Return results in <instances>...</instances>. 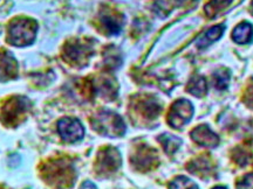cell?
Returning a JSON list of instances; mask_svg holds the SVG:
<instances>
[{"instance_id":"30bf717a","label":"cell","mask_w":253,"mask_h":189,"mask_svg":"<svg viewBox=\"0 0 253 189\" xmlns=\"http://www.w3.org/2000/svg\"><path fill=\"white\" fill-rule=\"evenodd\" d=\"M191 139L201 146L213 149L219 144V137L208 125H199L191 132Z\"/></svg>"},{"instance_id":"7c38bea8","label":"cell","mask_w":253,"mask_h":189,"mask_svg":"<svg viewBox=\"0 0 253 189\" xmlns=\"http://www.w3.org/2000/svg\"><path fill=\"white\" fill-rule=\"evenodd\" d=\"M136 112H138L145 119H154L161 111V105L153 97H142L135 104Z\"/></svg>"},{"instance_id":"9a60e30c","label":"cell","mask_w":253,"mask_h":189,"mask_svg":"<svg viewBox=\"0 0 253 189\" xmlns=\"http://www.w3.org/2000/svg\"><path fill=\"white\" fill-rule=\"evenodd\" d=\"M232 37L239 45L250 43L253 40V26L249 23L239 24L233 31Z\"/></svg>"},{"instance_id":"603a6c76","label":"cell","mask_w":253,"mask_h":189,"mask_svg":"<svg viewBox=\"0 0 253 189\" xmlns=\"http://www.w3.org/2000/svg\"><path fill=\"white\" fill-rule=\"evenodd\" d=\"M245 102L249 106L253 108V86H251L248 89V93L245 94Z\"/></svg>"},{"instance_id":"7402d4cb","label":"cell","mask_w":253,"mask_h":189,"mask_svg":"<svg viewBox=\"0 0 253 189\" xmlns=\"http://www.w3.org/2000/svg\"><path fill=\"white\" fill-rule=\"evenodd\" d=\"M237 189H253V173L245 175L237 182Z\"/></svg>"},{"instance_id":"ffe728a7","label":"cell","mask_w":253,"mask_h":189,"mask_svg":"<svg viewBox=\"0 0 253 189\" xmlns=\"http://www.w3.org/2000/svg\"><path fill=\"white\" fill-rule=\"evenodd\" d=\"M230 81V72L226 69H218V70L213 74V82L214 87L218 90L226 89L227 84Z\"/></svg>"},{"instance_id":"cb8c5ba5","label":"cell","mask_w":253,"mask_h":189,"mask_svg":"<svg viewBox=\"0 0 253 189\" xmlns=\"http://www.w3.org/2000/svg\"><path fill=\"white\" fill-rule=\"evenodd\" d=\"M80 189H97L96 186H95L91 181H84V184L81 185Z\"/></svg>"},{"instance_id":"277c9868","label":"cell","mask_w":253,"mask_h":189,"mask_svg":"<svg viewBox=\"0 0 253 189\" xmlns=\"http://www.w3.org/2000/svg\"><path fill=\"white\" fill-rule=\"evenodd\" d=\"M91 126L97 133L110 138L122 137L126 132L123 119L118 113L110 111H101L91 118Z\"/></svg>"},{"instance_id":"484cf974","label":"cell","mask_w":253,"mask_h":189,"mask_svg":"<svg viewBox=\"0 0 253 189\" xmlns=\"http://www.w3.org/2000/svg\"><path fill=\"white\" fill-rule=\"evenodd\" d=\"M0 189H8V188L6 187V186H2V185H0Z\"/></svg>"},{"instance_id":"ac0fdd59","label":"cell","mask_w":253,"mask_h":189,"mask_svg":"<svg viewBox=\"0 0 253 189\" xmlns=\"http://www.w3.org/2000/svg\"><path fill=\"white\" fill-rule=\"evenodd\" d=\"M158 140L162 144L164 151L168 154H173L178 150V147L181 146V139L175 137V135L164 133L158 137Z\"/></svg>"},{"instance_id":"52a82bcc","label":"cell","mask_w":253,"mask_h":189,"mask_svg":"<svg viewBox=\"0 0 253 189\" xmlns=\"http://www.w3.org/2000/svg\"><path fill=\"white\" fill-rule=\"evenodd\" d=\"M91 53H93V50L86 42L74 40L66 45L65 49H63V59L71 64L84 65L87 63Z\"/></svg>"},{"instance_id":"5b68a950","label":"cell","mask_w":253,"mask_h":189,"mask_svg":"<svg viewBox=\"0 0 253 189\" xmlns=\"http://www.w3.org/2000/svg\"><path fill=\"white\" fill-rule=\"evenodd\" d=\"M121 166V154L119 151L114 147H104L100 151L99 156H97L96 165V172L100 175H110L115 173Z\"/></svg>"},{"instance_id":"3957f363","label":"cell","mask_w":253,"mask_h":189,"mask_svg":"<svg viewBox=\"0 0 253 189\" xmlns=\"http://www.w3.org/2000/svg\"><path fill=\"white\" fill-rule=\"evenodd\" d=\"M31 109V102L23 96L11 97L0 111V121L5 126L15 127L25 121Z\"/></svg>"},{"instance_id":"44dd1931","label":"cell","mask_w":253,"mask_h":189,"mask_svg":"<svg viewBox=\"0 0 253 189\" xmlns=\"http://www.w3.org/2000/svg\"><path fill=\"white\" fill-rule=\"evenodd\" d=\"M169 189H199L198 186L185 176H178L170 182Z\"/></svg>"},{"instance_id":"9c48e42d","label":"cell","mask_w":253,"mask_h":189,"mask_svg":"<svg viewBox=\"0 0 253 189\" xmlns=\"http://www.w3.org/2000/svg\"><path fill=\"white\" fill-rule=\"evenodd\" d=\"M131 163L138 171H150L158 163L157 153L155 152V150L142 145L131 157Z\"/></svg>"},{"instance_id":"6da1fadb","label":"cell","mask_w":253,"mask_h":189,"mask_svg":"<svg viewBox=\"0 0 253 189\" xmlns=\"http://www.w3.org/2000/svg\"><path fill=\"white\" fill-rule=\"evenodd\" d=\"M40 172L43 181L53 189H69L77 178L72 161L63 158L48 160L43 163Z\"/></svg>"},{"instance_id":"4316f807","label":"cell","mask_w":253,"mask_h":189,"mask_svg":"<svg viewBox=\"0 0 253 189\" xmlns=\"http://www.w3.org/2000/svg\"><path fill=\"white\" fill-rule=\"evenodd\" d=\"M251 9H252V13H253V2H252V5H251Z\"/></svg>"},{"instance_id":"ba28073f","label":"cell","mask_w":253,"mask_h":189,"mask_svg":"<svg viewBox=\"0 0 253 189\" xmlns=\"http://www.w3.org/2000/svg\"><path fill=\"white\" fill-rule=\"evenodd\" d=\"M58 131L66 143H75L81 140L84 135V126L78 119L65 117L58 123Z\"/></svg>"},{"instance_id":"d4e9b609","label":"cell","mask_w":253,"mask_h":189,"mask_svg":"<svg viewBox=\"0 0 253 189\" xmlns=\"http://www.w3.org/2000/svg\"><path fill=\"white\" fill-rule=\"evenodd\" d=\"M212 189H226L225 187H221V186H218V187H213Z\"/></svg>"},{"instance_id":"7a4b0ae2","label":"cell","mask_w":253,"mask_h":189,"mask_svg":"<svg viewBox=\"0 0 253 189\" xmlns=\"http://www.w3.org/2000/svg\"><path fill=\"white\" fill-rule=\"evenodd\" d=\"M37 23L32 19H14L8 25L7 41L17 47L30 46L36 40Z\"/></svg>"},{"instance_id":"d6986e66","label":"cell","mask_w":253,"mask_h":189,"mask_svg":"<svg viewBox=\"0 0 253 189\" xmlns=\"http://www.w3.org/2000/svg\"><path fill=\"white\" fill-rule=\"evenodd\" d=\"M232 0H211L205 5V13L209 18H214L229 6Z\"/></svg>"},{"instance_id":"2e32d148","label":"cell","mask_w":253,"mask_h":189,"mask_svg":"<svg viewBox=\"0 0 253 189\" xmlns=\"http://www.w3.org/2000/svg\"><path fill=\"white\" fill-rule=\"evenodd\" d=\"M186 90L196 97H203L208 93L207 80L203 76H194L189 81Z\"/></svg>"},{"instance_id":"5bb4252c","label":"cell","mask_w":253,"mask_h":189,"mask_svg":"<svg viewBox=\"0 0 253 189\" xmlns=\"http://www.w3.org/2000/svg\"><path fill=\"white\" fill-rule=\"evenodd\" d=\"M224 30H225V26H224V25H218V26L210 28V30L205 32L203 35L196 41V46L201 49L207 48V47L210 46L211 43H213L214 41H217L221 35H223Z\"/></svg>"},{"instance_id":"e0dca14e","label":"cell","mask_w":253,"mask_h":189,"mask_svg":"<svg viewBox=\"0 0 253 189\" xmlns=\"http://www.w3.org/2000/svg\"><path fill=\"white\" fill-rule=\"evenodd\" d=\"M188 171L191 172L192 174L199 175V176H205L209 175V173L211 172V165L208 161V159H203V158H199V159L195 160L191 163L188 165Z\"/></svg>"},{"instance_id":"4fadbf2b","label":"cell","mask_w":253,"mask_h":189,"mask_svg":"<svg viewBox=\"0 0 253 189\" xmlns=\"http://www.w3.org/2000/svg\"><path fill=\"white\" fill-rule=\"evenodd\" d=\"M100 23L102 25L103 30L110 35L119 34L122 27V20L118 13L113 11H106L101 13Z\"/></svg>"},{"instance_id":"8fae6325","label":"cell","mask_w":253,"mask_h":189,"mask_svg":"<svg viewBox=\"0 0 253 189\" xmlns=\"http://www.w3.org/2000/svg\"><path fill=\"white\" fill-rule=\"evenodd\" d=\"M18 64L8 52H0V82H6L17 77Z\"/></svg>"},{"instance_id":"8992f818","label":"cell","mask_w":253,"mask_h":189,"mask_svg":"<svg viewBox=\"0 0 253 189\" xmlns=\"http://www.w3.org/2000/svg\"><path fill=\"white\" fill-rule=\"evenodd\" d=\"M194 116V106L191 102L186 99H179L172 104L170 108L168 122L173 128H181L188 124L190 119Z\"/></svg>"}]
</instances>
